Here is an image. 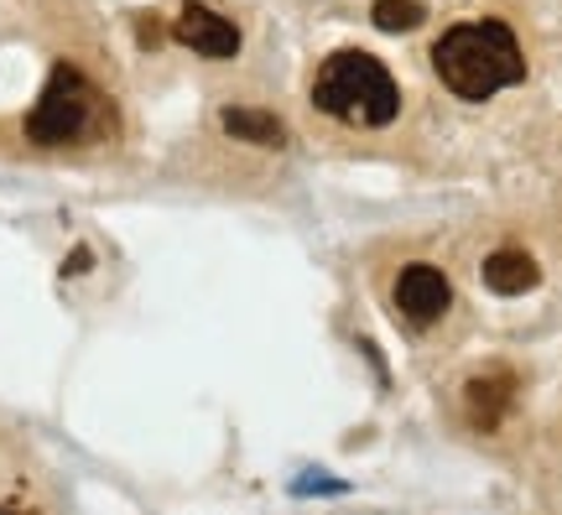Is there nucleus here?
Here are the masks:
<instances>
[{"instance_id":"obj_1","label":"nucleus","mask_w":562,"mask_h":515,"mask_svg":"<svg viewBox=\"0 0 562 515\" xmlns=\"http://www.w3.org/2000/svg\"><path fill=\"white\" fill-rule=\"evenodd\" d=\"M432 68L459 100H490L526 79L521 42L505 21H463L453 32H442L432 47Z\"/></svg>"},{"instance_id":"obj_2","label":"nucleus","mask_w":562,"mask_h":515,"mask_svg":"<svg viewBox=\"0 0 562 515\" xmlns=\"http://www.w3.org/2000/svg\"><path fill=\"white\" fill-rule=\"evenodd\" d=\"M313 104L323 115L344 120V125H391L396 110H402V89L385 74L381 58H370V53H334L318 68Z\"/></svg>"},{"instance_id":"obj_3","label":"nucleus","mask_w":562,"mask_h":515,"mask_svg":"<svg viewBox=\"0 0 562 515\" xmlns=\"http://www.w3.org/2000/svg\"><path fill=\"white\" fill-rule=\"evenodd\" d=\"M94 104H100L94 83L83 79L74 63H58L47 74L42 100L26 115V141H37V146H68V141H79L89 131V120H94Z\"/></svg>"},{"instance_id":"obj_4","label":"nucleus","mask_w":562,"mask_h":515,"mask_svg":"<svg viewBox=\"0 0 562 515\" xmlns=\"http://www.w3.org/2000/svg\"><path fill=\"white\" fill-rule=\"evenodd\" d=\"M448 302H453V287H448V277H442L438 266H427V260L406 266L402 281H396V307H402V317L417 323V328L438 323V317L448 313Z\"/></svg>"},{"instance_id":"obj_5","label":"nucleus","mask_w":562,"mask_h":515,"mask_svg":"<svg viewBox=\"0 0 562 515\" xmlns=\"http://www.w3.org/2000/svg\"><path fill=\"white\" fill-rule=\"evenodd\" d=\"M172 37L182 47H193L199 58H235L240 53V26L235 21H224L220 11H209V5H182L178 21H172Z\"/></svg>"},{"instance_id":"obj_6","label":"nucleus","mask_w":562,"mask_h":515,"mask_svg":"<svg viewBox=\"0 0 562 515\" xmlns=\"http://www.w3.org/2000/svg\"><path fill=\"white\" fill-rule=\"evenodd\" d=\"M510 401H516V376L510 370H484L463 385V406H469V422L480 427V433H495L510 412Z\"/></svg>"},{"instance_id":"obj_7","label":"nucleus","mask_w":562,"mask_h":515,"mask_svg":"<svg viewBox=\"0 0 562 515\" xmlns=\"http://www.w3.org/2000/svg\"><path fill=\"white\" fill-rule=\"evenodd\" d=\"M537 281H542V271H537V260L526 256V250H495V256L484 260V287L501 292V298H521Z\"/></svg>"},{"instance_id":"obj_8","label":"nucleus","mask_w":562,"mask_h":515,"mask_svg":"<svg viewBox=\"0 0 562 515\" xmlns=\"http://www.w3.org/2000/svg\"><path fill=\"white\" fill-rule=\"evenodd\" d=\"M220 125L229 131L235 141H250V146H281L286 131H281L277 115H266V110H224Z\"/></svg>"},{"instance_id":"obj_9","label":"nucleus","mask_w":562,"mask_h":515,"mask_svg":"<svg viewBox=\"0 0 562 515\" xmlns=\"http://www.w3.org/2000/svg\"><path fill=\"white\" fill-rule=\"evenodd\" d=\"M375 26L381 32H417L422 21H427V5L422 0H375Z\"/></svg>"},{"instance_id":"obj_10","label":"nucleus","mask_w":562,"mask_h":515,"mask_svg":"<svg viewBox=\"0 0 562 515\" xmlns=\"http://www.w3.org/2000/svg\"><path fill=\"white\" fill-rule=\"evenodd\" d=\"M313 490H323V495H344L339 479H297V495H313Z\"/></svg>"},{"instance_id":"obj_11","label":"nucleus","mask_w":562,"mask_h":515,"mask_svg":"<svg viewBox=\"0 0 562 515\" xmlns=\"http://www.w3.org/2000/svg\"><path fill=\"white\" fill-rule=\"evenodd\" d=\"M63 271H68V277H79V271H89V250H74V256H68V266H63Z\"/></svg>"}]
</instances>
